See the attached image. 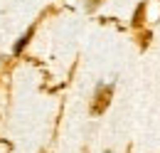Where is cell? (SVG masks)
Wrapping results in <instances>:
<instances>
[{"label": "cell", "mask_w": 160, "mask_h": 153, "mask_svg": "<svg viewBox=\"0 0 160 153\" xmlns=\"http://www.w3.org/2000/svg\"><path fill=\"white\" fill-rule=\"evenodd\" d=\"M101 3H103V0H86V8H89V10H96Z\"/></svg>", "instance_id": "obj_4"}, {"label": "cell", "mask_w": 160, "mask_h": 153, "mask_svg": "<svg viewBox=\"0 0 160 153\" xmlns=\"http://www.w3.org/2000/svg\"><path fill=\"white\" fill-rule=\"evenodd\" d=\"M145 22V3H140L136 8V15H133V27H140Z\"/></svg>", "instance_id": "obj_3"}, {"label": "cell", "mask_w": 160, "mask_h": 153, "mask_svg": "<svg viewBox=\"0 0 160 153\" xmlns=\"http://www.w3.org/2000/svg\"><path fill=\"white\" fill-rule=\"evenodd\" d=\"M32 35H35V27H30V30H27V32H25V35H22V37L18 40V42H15V47H12V52H15V55H20L22 50H25V47L30 45V40H32Z\"/></svg>", "instance_id": "obj_2"}, {"label": "cell", "mask_w": 160, "mask_h": 153, "mask_svg": "<svg viewBox=\"0 0 160 153\" xmlns=\"http://www.w3.org/2000/svg\"><path fill=\"white\" fill-rule=\"evenodd\" d=\"M111 96H113V87L111 84H99L96 92H94V101H91V114L94 116L103 114L111 104Z\"/></svg>", "instance_id": "obj_1"}]
</instances>
